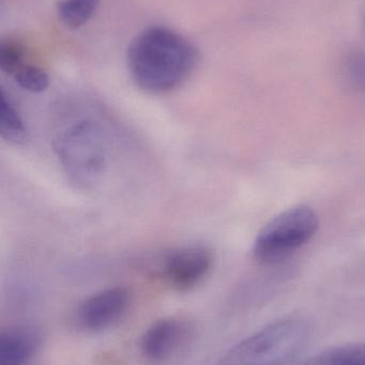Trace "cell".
I'll list each match as a JSON object with an SVG mask.
<instances>
[{
  "instance_id": "obj_7",
  "label": "cell",
  "mask_w": 365,
  "mask_h": 365,
  "mask_svg": "<svg viewBox=\"0 0 365 365\" xmlns=\"http://www.w3.org/2000/svg\"><path fill=\"white\" fill-rule=\"evenodd\" d=\"M188 332L186 324L180 319H160L144 334L141 341V354L152 364L166 361L184 344Z\"/></svg>"
},
{
  "instance_id": "obj_6",
  "label": "cell",
  "mask_w": 365,
  "mask_h": 365,
  "mask_svg": "<svg viewBox=\"0 0 365 365\" xmlns=\"http://www.w3.org/2000/svg\"><path fill=\"white\" fill-rule=\"evenodd\" d=\"M214 264L211 251L203 246H186L165 253L161 264L164 278L180 291H189L207 277Z\"/></svg>"
},
{
  "instance_id": "obj_5",
  "label": "cell",
  "mask_w": 365,
  "mask_h": 365,
  "mask_svg": "<svg viewBox=\"0 0 365 365\" xmlns=\"http://www.w3.org/2000/svg\"><path fill=\"white\" fill-rule=\"evenodd\" d=\"M130 304L131 294L126 287L104 289L79 304L75 323L85 331H104L121 321Z\"/></svg>"
},
{
  "instance_id": "obj_9",
  "label": "cell",
  "mask_w": 365,
  "mask_h": 365,
  "mask_svg": "<svg viewBox=\"0 0 365 365\" xmlns=\"http://www.w3.org/2000/svg\"><path fill=\"white\" fill-rule=\"evenodd\" d=\"M0 137L11 145H24L27 140V128L10 96L0 90Z\"/></svg>"
},
{
  "instance_id": "obj_10",
  "label": "cell",
  "mask_w": 365,
  "mask_h": 365,
  "mask_svg": "<svg viewBox=\"0 0 365 365\" xmlns=\"http://www.w3.org/2000/svg\"><path fill=\"white\" fill-rule=\"evenodd\" d=\"M101 0H61L57 6L58 17L66 27L77 29L94 17Z\"/></svg>"
},
{
  "instance_id": "obj_8",
  "label": "cell",
  "mask_w": 365,
  "mask_h": 365,
  "mask_svg": "<svg viewBox=\"0 0 365 365\" xmlns=\"http://www.w3.org/2000/svg\"><path fill=\"white\" fill-rule=\"evenodd\" d=\"M40 347L31 328L11 327L0 332V365H29Z\"/></svg>"
},
{
  "instance_id": "obj_13",
  "label": "cell",
  "mask_w": 365,
  "mask_h": 365,
  "mask_svg": "<svg viewBox=\"0 0 365 365\" xmlns=\"http://www.w3.org/2000/svg\"><path fill=\"white\" fill-rule=\"evenodd\" d=\"M24 48L16 41L0 42V70L9 75H14L24 66Z\"/></svg>"
},
{
  "instance_id": "obj_4",
  "label": "cell",
  "mask_w": 365,
  "mask_h": 365,
  "mask_svg": "<svg viewBox=\"0 0 365 365\" xmlns=\"http://www.w3.org/2000/svg\"><path fill=\"white\" fill-rule=\"evenodd\" d=\"M100 130L91 122H81L64 133L56 150L71 177L76 181L94 182L105 167V148Z\"/></svg>"
},
{
  "instance_id": "obj_14",
  "label": "cell",
  "mask_w": 365,
  "mask_h": 365,
  "mask_svg": "<svg viewBox=\"0 0 365 365\" xmlns=\"http://www.w3.org/2000/svg\"><path fill=\"white\" fill-rule=\"evenodd\" d=\"M345 78L351 89L365 94V53H355L345 64Z\"/></svg>"
},
{
  "instance_id": "obj_11",
  "label": "cell",
  "mask_w": 365,
  "mask_h": 365,
  "mask_svg": "<svg viewBox=\"0 0 365 365\" xmlns=\"http://www.w3.org/2000/svg\"><path fill=\"white\" fill-rule=\"evenodd\" d=\"M314 365H365V343L331 349L319 356Z\"/></svg>"
},
{
  "instance_id": "obj_1",
  "label": "cell",
  "mask_w": 365,
  "mask_h": 365,
  "mask_svg": "<svg viewBox=\"0 0 365 365\" xmlns=\"http://www.w3.org/2000/svg\"><path fill=\"white\" fill-rule=\"evenodd\" d=\"M126 59L137 87L148 93L164 94L190 78L199 62V51L179 32L154 26L135 36Z\"/></svg>"
},
{
  "instance_id": "obj_3",
  "label": "cell",
  "mask_w": 365,
  "mask_h": 365,
  "mask_svg": "<svg viewBox=\"0 0 365 365\" xmlns=\"http://www.w3.org/2000/svg\"><path fill=\"white\" fill-rule=\"evenodd\" d=\"M319 225V216L309 206H295L284 210L259 232L253 255L264 265L280 263L310 242Z\"/></svg>"
},
{
  "instance_id": "obj_2",
  "label": "cell",
  "mask_w": 365,
  "mask_h": 365,
  "mask_svg": "<svg viewBox=\"0 0 365 365\" xmlns=\"http://www.w3.org/2000/svg\"><path fill=\"white\" fill-rule=\"evenodd\" d=\"M310 336L306 319H279L231 347L218 365H289L301 355Z\"/></svg>"
},
{
  "instance_id": "obj_12",
  "label": "cell",
  "mask_w": 365,
  "mask_h": 365,
  "mask_svg": "<svg viewBox=\"0 0 365 365\" xmlns=\"http://www.w3.org/2000/svg\"><path fill=\"white\" fill-rule=\"evenodd\" d=\"M15 83L26 91L31 93H41L45 91L49 85L47 73L38 66L24 64L14 74Z\"/></svg>"
}]
</instances>
